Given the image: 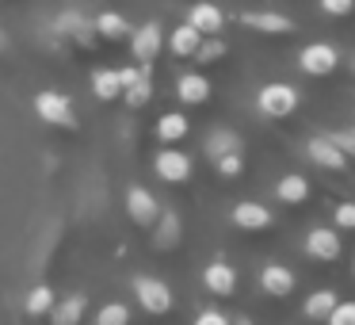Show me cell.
<instances>
[{
	"label": "cell",
	"mask_w": 355,
	"mask_h": 325,
	"mask_svg": "<svg viewBox=\"0 0 355 325\" xmlns=\"http://www.w3.org/2000/svg\"><path fill=\"white\" fill-rule=\"evenodd\" d=\"M35 115L50 126H69V131L77 126L73 103H69V96H62V92H39L35 96Z\"/></svg>",
	"instance_id": "6da1fadb"
},
{
	"label": "cell",
	"mask_w": 355,
	"mask_h": 325,
	"mask_svg": "<svg viewBox=\"0 0 355 325\" xmlns=\"http://www.w3.org/2000/svg\"><path fill=\"white\" fill-rule=\"evenodd\" d=\"M256 103H260V111L268 119H286L294 108H298V92H294L291 85H263L260 96H256Z\"/></svg>",
	"instance_id": "7a4b0ae2"
},
{
	"label": "cell",
	"mask_w": 355,
	"mask_h": 325,
	"mask_svg": "<svg viewBox=\"0 0 355 325\" xmlns=\"http://www.w3.org/2000/svg\"><path fill=\"white\" fill-rule=\"evenodd\" d=\"M134 294H138L141 310H149V314H168L172 310V291L161 283V279H153V276L134 279Z\"/></svg>",
	"instance_id": "3957f363"
},
{
	"label": "cell",
	"mask_w": 355,
	"mask_h": 325,
	"mask_svg": "<svg viewBox=\"0 0 355 325\" xmlns=\"http://www.w3.org/2000/svg\"><path fill=\"white\" fill-rule=\"evenodd\" d=\"M153 169L157 176L164 180V184H184L187 176H191V157L184 153V149H161V153L153 157Z\"/></svg>",
	"instance_id": "277c9868"
},
{
	"label": "cell",
	"mask_w": 355,
	"mask_h": 325,
	"mask_svg": "<svg viewBox=\"0 0 355 325\" xmlns=\"http://www.w3.org/2000/svg\"><path fill=\"white\" fill-rule=\"evenodd\" d=\"M336 62H340V54H336V47H329V42H313V47H306L298 54L302 73H309V77H329V73L336 69Z\"/></svg>",
	"instance_id": "5b68a950"
},
{
	"label": "cell",
	"mask_w": 355,
	"mask_h": 325,
	"mask_svg": "<svg viewBox=\"0 0 355 325\" xmlns=\"http://www.w3.org/2000/svg\"><path fill=\"white\" fill-rule=\"evenodd\" d=\"M306 153H309V161H317L321 169H332V172H344L347 169V153L340 149V142L336 138H309V146H306Z\"/></svg>",
	"instance_id": "8992f818"
},
{
	"label": "cell",
	"mask_w": 355,
	"mask_h": 325,
	"mask_svg": "<svg viewBox=\"0 0 355 325\" xmlns=\"http://www.w3.org/2000/svg\"><path fill=\"white\" fill-rule=\"evenodd\" d=\"M161 42H164V35H161V24H157V19L130 31V50H134L138 62H153V58L161 54Z\"/></svg>",
	"instance_id": "52a82bcc"
},
{
	"label": "cell",
	"mask_w": 355,
	"mask_h": 325,
	"mask_svg": "<svg viewBox=\"0 0 355 325\" xmlns=\"http://www.w3.org/2000/svg\"><path fill=\"white\" fill-rule=\"evenodd\" d=\"M306 253L313 260H336L340 256V233L329 230V226H317V230L306 233Z\"/></svg>",
	"instance_id": "ba28073f"
},
{
	"label": "cell",
	"mask_w": 355,
	"mask_h": 325,
	"mask_svg": "<svg viewBox=\"0 0 355 325\" xmlns=\"http://www.w3.org/2000/svg\"><path fill=\"white\" fill-rule=\"evenodd\" d=\"M126 210H130L134 222L153 226V222H157V215H161V203H157L153 195L146 192V188H130V192H126Z\"/></svg>",
	"instance_id": "9c48e42d"
},
{
	"label": "cell",
	"mask_w": 355,
	"mask_h": 325,
	"mask_svg": "<svg viewBox=\"0 0 355 325\" xmlns=\"http://www.w3.org/2000/svg\"><path fill=\"white\" fill-rule=\"evenodd\" d=\"M241 24L252 27V31H263V35H291L294 31V19L279 16V12H245Z\"/></svg>",
	"instance_id": "30bf717a"
},
{
	"label": "cell",
	"mask_w": 355,
	"mask_h": 325,
	"mask_svg": "<svg viewBox=\"0 0 355 325\" xmlns=\"http://www.w3.org/2000/svg\"><path fill=\"white\" fill-rule=\"evenodd\" d=\"M176 96L187 108H199V103L210 100V81L202 73H184V77H176Z\"/></svg>",
	"instance_id": "8fae6325"
},
{
	"label": "cell",
	"mask_w": 355,
	"mask_h": 325,
	"mask_svg": "<svg viewBox=\"0 0 355 325\" xmlns=\"http://www.w3.org/2000/svg\"><path fill=\"white\" fill-rule=\"evenodd\" d=\"M187 24H191L199 35H218L222 24H225V16H222L218 4H207V0H202V4H195V8L187 12Z\"/></svg>",
	"instance_id": "7c38bea8"
},
{
	"label": "cell",
	"mask_w": 355,
	"mask_h": 325,
	"mask_svg": "<svg viewBox=\"0 0 355 325\" xmlns=\"http://www.w3.org/2000/svg\"><path fill=\"white\" fill-rule=\"evenodd\" d=\"M233 222L241 226V230H268L271 226V210L263 207V203H237L233 207Z\"/></svg>",
	"instance_id": "4fadbf2b"
},
{
	"label": "cell",
	"mask_w": 355,
	"mask_h": 325,
	"mask_svg": "<svg viewBox=\"0 0 355 325\" xmlns=\"http://www.w3.org/2000/svg\"><path fill=\"white\" fill-rule=\"evenodd\" d=\"M202 283H207V291L210 294H233V287H237V272L230 268V264H222V260H214L207 272H202Z\"/></svg>",
	"instance_id": "5bb4252c"
},
{
	"label": "cell",
	"mask_w": 355,
	"mask_h": 325,
	"mask_svg": "<svg viewBox=\"0 0 355 325\" xmlns=\"http://www.w3.org/2000/svg\"><path fill=\"white\" fill-rule=\"evenodd\" d=\"M260 287L268 294H275V299H283V294H291V287H294V272L286 268V264H268V268L260 272Z\"/></svg>",
	"instance_id": "9a60e30c"
},
{
	"label": "cell",
	"mask_w": 355,
	"mask_h": 325,
	"mask_svg": "<svg viewBox=\"0 0 355 325\" xmlns=\"http://www.w3.org/2000/svg\"><path fill=\"white\" fill-rule=\"evenodd\" d=\"M275 199L279 203H291V207H294V203H306L309 199V180L302 176V172H286V176L275 184Z\"/></svg>",
	"instance_id": "2e32d148"
},
{
	"label": "cell",
	"mask_w": 355,
	"mask_h": 325,
	"mask_svg": "<svg viewBox=\"0 0 355 325\" xmlns=\"http://www.w3.org/2000/svg\"><path fill=\"white\" fill-rule=\"evenodd\" d=\"M187 131H191V123H187L184 111H164V115L157 119V138L168 142V146H172V142H184Z\"/></svg>",
	"instance_id": "e0dca14e"
},
{
	"label": "cell",
	"mask_w": 355,
	"mask_h": 325,
	"mask_svg": "<svg viewBox=\"0 0 355 325\" xmlns=\"http://www.w3.org/2000/svg\"><path fill=\"white\" fill-rule=\"evenodd\" d=\"M58 31L62 35H73V39L77 42H85V47H92V19H85L80 16V12H62V16H58Z\"/></svg>",
	"instance_id": "ac0fdd59"
},
{
	"label": "cell",
	"mask_w": 355,
	"mask_h": 325,
	"mask_svg": "<svg viewBox=\"0 0 355 325\" xmlns=\"http://www.w3.org/2000/svg\"><path fill=\"white\" fill-rule=\"evenodd\" d=\"M199 42H202V35L195 31L191 24H180L176 31L168 35V50L176 58H195V50H199Z\"/></svg>",
	"instance_id": "d6986e66"
},
{
	"label": "cell",
	"mask_w": 355,
	"mask_h": 325,
	"mask_svg": "<svg viewBox=\"0 0 355 325\" xmlns=\"http://www.w3.org/2000/svg\"><path fill=\"white\" fill-rule=\"evenodd\" d=\"M92 92H96V100H119V96H123V73L119 69H96L92 73Z\"/></svg>",
	"instance_id": "ffe728a7"
},
{
	"label": "cell",
	"mask_w": 355,
	"mask_h": 325,
	"mask_svg": "<svg viewBox=\"0 0 355 325\" xmlns=\"http://www.w3.org/2000/svg\"><path fill=\"white\" fill-rule=\"evenodd\" d=\"M237 149H241V138L233 131L207 134V157H210V161H218V157H225V153H237Z\"/></svg>",
	"instance_id": "44dd1931"
},
{
	"label": "cell",
	"mask_w": 355,
	"mask_h": 325,
	"mask_svg": "<svg viewBox=\"0 0 355 325\" xmlns=\"http://www.w3.org/2000/svg\"><path fill=\"white\" fill-rule=\"evenodd\" d=\"M149 96H153V81H149V73L141 69L138 77H134L130 85L123 88V100H126V108H141V103H146Z\"/></svg>",
	"instance_id": "7402d4cb"
},
{
	"label": "cell",
	"mask_w": 355,
	"mask_h": 325,
	"mask_svg": "<svg viewBox=\"0 0 355 325\" xmlns=\"http://www.w3.org/2000/svg\"><path fill=\"white\" fill-rule=\"evenodd\" d=\"M92 27H96V35H103V39H123V35H130V24H126L119 12H103Z\"/></svg>",
	"instance_id": "603a6c76"
},
{
	"label": "cell",
	"mask_w": 355,
	"mask_h": 325,
	"mask_svg": "<svg viewBox=\"0 0 355 325\" xmlns=\"http://www.w3.org/2000/svg\"><path fill=\"white\" fill-rule=\"evenodd\" d=\"M332 306H336V291H329V287H324V291H313L306 299V317H317V322H321V317L332 314Z\"/></svg>",
	"instance_id": "cb8c5ba5"
},
{
	"label": "cell",
	"mask_w": 355,
	"mask_h": 325,
	"mask_svg": "<svg viewBox=\"0 0 355 325\" xmlns=\"http://www.w3.org/2000/svg\"><path fill=\"white\" fill-rule=\"evenodd\" d=\"M85 306H88L85 294H69V299H65L62 306H54L50 314H54V322H58V325H73L80 314H85Z\"/></svg>",
	"instance_id": "d4e9b609"
},
{
	"label": "cell",
	"mask_w": 355,
	"mask_h": 325,
	"mask_svg": "<svg viewBox=\"0 0 355 325\" xmlns=\"http://www.w3.org/2000/svg\"><path fill=\"white\" fill-rule=\"evenodd\" d=\"M180 241V218L176 215H157V245L161 249H172Z\"/></svg>",
	"instance_id": "484cf974"
},
{
	"label": "cell",
	"mask_w": 355,
	"mask_h": 325,
	"mask_svg": "<svg viewBox=\"0 0 355 325\" xmlns=\"http://www.w3.org/2000/svg\"><path fill=\"white\" fill-rule=\"evenodd\" d=\"M54 310V291L50 287H35L27 294V314H50Z\"/></svg>",
	"instance_id": "4316f807"
},
{
	"label": "cell",
	"mask_w": 355,
	"mask_h": 325,
	"mask_svg": "<svg viewBox=\"0 0 355 325\" xmlns=\"http://www.w3.org/2000/svg\"><path fill=\"white\" fill-rule=\"evenodd\" d=\"M100 325H126L130 322V310L123 306V302H111V306H103L100 310V317H96Z\"/></svg>",
	"instance_id": "83f0119b"
},
{
	"label": "cell",
	"mask_w": 355,
	"mask_h": 325,
	"mask_svg": "<svg viewBox=\"0 0 355 325\" xmlns=\"http://www.w3.org/2000/svg\"><path fill=\"white\" fill-rule=\"evenodd\" d=\"M324 322H332V325H355V302H336V306H332V314L324 317Z\"/></svg>",
	"instance_id": "f1b7e54d"
},
{
	"label": "cell",
	"mask_w": 355,
	"mask_h": 325,
	"mask_svg": "<svg viewBox=\"0 0 355 325\" xmlns=\"http://www.w3.org/2000/svg\"><path fill=\"white\" fill-rule=\"evenodd\" d=\"M222 50H225V47L214 39V35H210L207 42H199V50H195V58H199V62L207 65V62H218V58H222Z\"/></svg>",
	"instance_id": "f546056e"
},
{
	"label": "cell",
	"mask_w": 355,
	"mask_h": 325,
	"mask_svg": "<svg viewBox=\"0 0 355 325\" xmlns=\"http://www.w3.org/2000/svg\"><path fill=\"white\" fill-rule=\"evenodd\" d=\"M332 218H336V230H355V203H336Z\"/></svg>",
	"instance_id": "4dcf8cb0"
},
{
	"label": "cell",
	"mask_w": 355,
	"mask_h": 325,
	"mask_svg": "<svg viewBox=\"0 0 355 325\" xmlns=\"http://www.w3.org/2000/svg\"><path fill=\"white\" fill-rule=\"evenodd\" d=\"M214 165H218V172H222L225 180H233V176L241 172V165H245V161H241V149H237V153H225V157H218Z\"/></svg>",
	"instance_id": "1f68e13d"
},
{
	"label": "cell",
	"mask_w": 355,
	"mask_h": 325,
	"mask_svg": "<svg viewBox=\"0 0 355 325\" xmlns=\"http://www.w3.org/2000/svg\"><path fill=\"white\" fill-rule=\"evenodd\" d=\"M321 8L329 12V16H336V19H344L347 12L355 8V0H321Z\"/></svg>",
	"instance_id": "d6a6232c"
},
{
	"label": "cell",
	"mask_w": 355,
	"mask_h": 325,
	"mask_svg": "<svg viewBox=\"0 0 355 325\" xmlns=\"http://www.w3.org/2000/svg\"><path fill=\"white\" fill-rule=\"evenodd\" d=\"M199 325H225V314H218V310H202Z\"/></svg>",
	"instance_id": "836d02e7"
},
{
	"label": "cell",
	"mask_w": 355,
	"mask_h": 325,
	"mask_svg": "<svg viewBox=\"0 0 355 325\" xmlns=\"http://www.w3.org/2000/svg\"><path fill=\"white\" fill-rule=\"evenodd\" d=\"M336 142H340V149H344L347 157H355V134H336Z\"/></svg>",
	"instance_id": "e575fe53"
},
{
	"label": "cell",
	"mask_w": 355,
	"mask_h": 325,
	"mask_svg": "<svg viewBox=\"0 0 355 325\" xmlns=\"http://www.w3.org/2000/svg\"><path fill=\"white\" fill-rule=\"evenodd\" d=\"M4 47H8V39H4V31H0V50H4Z\"/></svg>",
	"instance_id": "d590c367"
}]
</instances>
